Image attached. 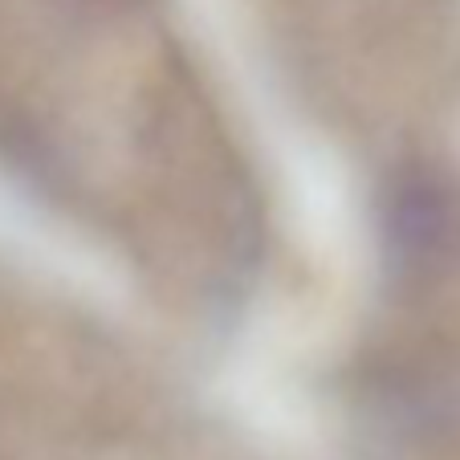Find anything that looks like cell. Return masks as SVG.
Returning <instances> with one entry per match:
<instances>
[{"instance_id":"obj_1","label":"cell","mask_w":460,"mask_h":460,"mask_svg":"<svg viewBox=\"0 0 460 460\" xmlns=\"http://www.w3.org/2000/svg\"><path fill=\"white\" fill-rule=\"evenodd\" d=\"M383 233L403 270H436L460 244V196L432 175H408L383 204Z\"/></svg>"}]
</instances>
